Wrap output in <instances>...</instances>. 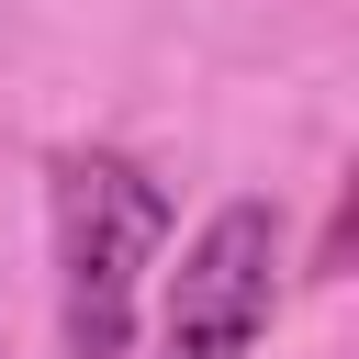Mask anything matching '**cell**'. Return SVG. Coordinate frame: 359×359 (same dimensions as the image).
Masks as SVG:
<instances>
[{
	"instance_id": "6da1fadb",
	"label": "cell",
	"mask_w": 359,
	"mask_h": 359,
	"mask_svg": "<svg viewBox=\"0 0 359 359\" xmlns=\"http://www.w3.org/2000/svg\"><path fill=\"white\" fill-rule=\"evenodd\" d=\"M45 213H56V359H135V292L180 224L168 191L112 146H67L45 168Z\"/></svg>"
},
{
	"instance_id": "7a4b0ae2",
	"label": "cell",
	"mask_w": 359,
	"mask_h": 359,
	"mask_svg": "<svg viewBox=\"0 0 359 359\" xmlns=\"http://www.w3.org/2000/svg\"><path fill=\"white\" fill-rule=\"evenodd\" d=\"M280 314V213L258 191L213 202L202 236L180 247L168 269V303H157V359H247Z\"/></svg>"
}]
</instances>
